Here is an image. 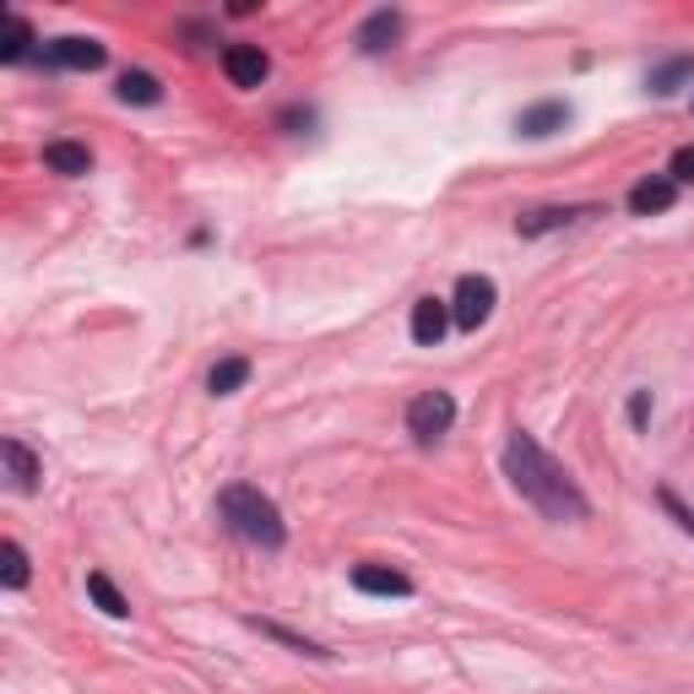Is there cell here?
Returning a JSON list of instances; mask_svg holds the SVG:
<instances>
[{"mask_svg": "<svg viewBox=\"0 0 694 694\" xmlns=\"http://www.w3.org/2000/svg\"><path fill=\"white\" fill-rule=\"evenodd\" d=\"M505 478L521 489V500H532L548 521H586V494L575 489V478L532 435H510Z\"/></svg>", "mask_w": 694, "mask_h": 694, "instance_id": "1", "label": "cell"}, {"mask_svg": "<svg viewBox=\"0 0 694 694\" xmlns=\"http://www.w3.org/2000/svg\"><path fill=\"white\" fill-rule=\"evenodd\" d=\"M217 505H223V521H228L245 543H255V548H282V537H288L282 510L271 505L260 489H250V483H228Z\"/></svg>", "mask_w": 694, "mask_h": 694, "instance_id": "2", "label": "cell"}, {"mask_svg": "<svg viewBox=\"0 0 694 694\" xmlns=\"http://www.w3.org/2000/svg\"><path fill=\"white\" fill-rule=\"evenodd\" d=\"M494 316V282L483 277V271H467L461 282H456V299H450V320L461 325V331H478L483 320Z\"/></svg>", "mask_w": 694, "mask_h": 694, "instance_id": "3", "label": "cell"}, {"mask_svg": "<svg viewBox=\"0 0 694 694\" xmlns=\"http://www.w3.org/2000/svg\"><path fill=\"white\" fill-rule=\"evenodd\" d=\"M456 424V402L445 396V391H424V396H413V407H407V429H413V440L418 445H435Z\"/></svg>", "mask_w": 694, "mask_h": 694, "instance_id": "4", "label": "cell"}, {"mask_svg": "<svg viewBox=\"0 0 694 694\" xmlns=\"http://www.w3.org/2000/svg\"><path fill=\"white\" fill-rule=\"evenodd\" d=\"M223 71H228L234 87H260V82L271 76V61H266L255 44H234V50H223Z\"/></svg>", "mask_w": 694, "mask_h": 694, "instance_id": "5", "label": "cell"}, {"mask_svg": "<svg viewBox=\"0 0 694 694\" xmlns=\"http://www.w3.org/2000/svg\"><path fill=\"white\" fill-rule=\"evenodd\" d=\"M0 461H6V478H11L17 494H33V489H39V461H33V450L22 440H0Z\"/></svg>", "mask_w": 694, "mask_h": 694, "instance_id": "6", "label": "cell"}, {"mask_svg": "<svg viewBox=\"0 0 694 694\" xmlns=\"http://www.w3.org/2000/svg\"><path fill=\"white\" fill-rule=\"evenodd\" d=\"M353 586L370 591V597H413V580L402 569H385V565H359L353 569Z\"/></svg>", "mask_w": 694, "mask_h": 694, "instance_id": "7", "label": "cell"}, {"mask_svg": "<svg viewBox=\"0 0 694 694\" xmlns=\"http://www.w3.org/2000/svg\"><path fill=\"white\" fill-rule=\"evenodd\" d=\"M50 61L65 65V71H98L104 65V44H93V39H55L50 44Z\"/></svg>", "mask_w": 694, "mask_h": 694, "instance_id": "8", "label": "cell"}, {"mask_svg": "<svg viewBox=\"0 0 694 694\" xmlns=\"http://www.w3.org/2000/svg\"><path fill=\"white\" fill-rule=\"evenodd\" d=\"M445 325H450V305L445 299H418L413 305V342L418 348H435L445 337Z\"/></svg>", "mask_w": 694, "mask_h": 694, "instance_id": "9", "label": "cell"}, {"mask_svg": "<svg viewBox=\"0 0 694 694\" xmlns=\"http://www.w3.org/2000/svg\"><path fill=\"white\" fill-rule=\"evenodd\" d=\"M673 201H679V185H673V180H640V185L630 190V212H634V217L668 212Z\"/></svg>", "mask_w": 694, "mask_h": 694, "instance_id": "10", "label": "cell"}, {"mask_svg": "<svg viewBox=\"0 0 694 694\" xmlns=\"http://www.w3.org/2000/svg\"><path fill=\"white\" fill-rule=\"evenodd\" d=\"M396 39H402V17H396V11H375V17H370V22L359 28V50H364V55H380V50H391Z\"/></svg>", "mask_w": 694, "mask_h": 694, "instance_id": "11", "label": "cell"}, {"mask_svg": "<svg viewBox=\"0 0 694 694\" xmlns=\"http://www.w3.org/2000/svg\"><path fill=\"white\" fill-rule=\"evenodd\" d=\"M44 163H50L55 174H71V180H76V174L93 169V152H87L82 141H50V147H44Z\"/></svg>", "mask_w": 694, "mask_h": 694, "instance_id": "12", "label": "cell"}, {"mask_svg": "<svg viewBox=\"0 0 694 694\" xmlns=\"http://www.w3.org/2000/svg\"><path fill=\"white\" fill-rule=\"evenodd\" d=\"M87 597H93V602H98L109 619H126V613H130V602L115 591V580H109L104 569H93V575H87Z\"/></svg>", "mask_w": 694, "mask_h": 694, "instance_id": "13", "label": "cell"}, {"mask_svg": "<svg viewBox=\"0 0 694 694\" xmlns=\"http://www.w3.org/2000/svg\"><path fill=\"white\" fill-rule=\"evenodd\" d=\"M245 380H250V359H223V364L206 375V391H212V396H234Z\"/></svg>", "mask_w": 694, "mask_h": 694, "instance_id": "14", "label": "cell"}, {"mask_svg": "<svg viewBox=\"0 0 694 694\" xmlns=\"http://www.w3.org/2000/svg\"><path fill=\"white\" fill-rule=\"evenodd\" d=\"M565 120H569L565 104H537V109H526V115H521V136H554Z\"/></svg>", "mask_w": 694, "mask_h": 694, "instance_id": "15", "label": "cell"}, {"mask_svg": "<svg viewBox=\"0 0 694 694\" xmlns=\"http://www.w3.org/2000/svg\"><path fill=\"white\" fill-rule=\"evenodd\" d=\"M115 93H120L126 104H158V98H163V87H158V76H147V71H126Z\"/></svg>", "mask_w": 694, "mask_h": 694, "instance_id": "16", "label": "cell"}, {"mask_svg": "<svg viewBox=\"0 0 694 694\" xmlns=\"http://www.w3.org/2000/svg\"><path fill=\"white\" fill-rule=\"evenodd\" d=\"M0 580H6V591L28 586V554H22V543H0Z\"/></svg>", "mask_w": 694, "mask_h": 694, "instance_id": "17", "label": "cell"}, {"mask_svg": "<svg viewBox=\"0 0 694 694\" xmlns=\"http://www.w3.org/2000/svg\"><path fill=\"white\" fill-rule=\"evenodd\" d=\"M569 217H580V212H565V206H548V212H526V217H515V228L532 239V234H548V228H565Z\"/></svg>", "mask_w": 694, "mask_h": 694, "instance_id": "18", "label": "cell"}, {"mask_svg": "<svg viewBox=\"0 0 694 694\" xmlns=\"http://www.w3.org/2000/svg\"><path fill=\"white\" fill-rule=\"evenodd\" d=\"M28 44H33V33H28V22L11 11V17H6V44H0V61H22V55H28Z\"/></svg>", "mask_w": 694, "mask_h": 694, "instance_id": "19", "label": "cell"}, {"mask_svg": "<svg viewBox=\"0 0 694 694\" xmlns=\"http://www.w3.org/2000/svg\"><path fill=\"white\" fill-rule=\"evenodd\" d=\"M684 76H694V61L684 55V61H668L662 71H651V93H679V82Z\"/></svg>", "mask_w": 694, "mask_h": 694, "instance_id": "20", "label": "cell"}, {"mask_svg": "<svg viewBox=\"0 0 694 694\" xmlns=\"http://www.w3.org/2000/svg\"><path fill=\"white\" fill-rule=\"evenodd\" d=\"M255 630L271 634V640H282V645H293V651H305V656H325L320 645H310V640H299V634H288V630H277V624H260V619H255Z\"/></svg>", "mask_w": 694, "mask_h": 694, "instance_id": "21", "label": "cell"}, {"mask_svg": "<svg viewBox=\"0 0 694 694\" xmlns=\"http://www.w3.org/2000/svg\"><path fill=\"white\" fill-rule=\"evenodd\" d=\"M668 180H673V185H679V180H694V147H679V152H673V174H668Z\"/></svg>", "mask_w": 694, "mask_h": 694, "instance_id": "22", "label": "cell"}, {"mask_svg": "<svg viewBox=\"0 0 694 694\" xmlns=\"http://www.w3.org/2000/svg\"><path fill=\"white\" fill-rule=\"evenodd\" d=\"M662 505L673 510V515H679V526H684V532H694V515L684 505H679V494H662Z\"/></svg>", "mask_w": 694, "mask_h": 694, "instance_id": "23", "label": "cell"}, {"mask_svg": "<svg viewBox=\"0 0 694 694\" xmlns=\"http://www.w3.org/2000/svg\"><path fill=\"white\" fill-rule=\"evenodd\" d=\"M645 407H651V396L640 391V396H634V402H630V418H634V424H645Z\"/></svg>", "mask_w": 694, "mask_h": 694, "instance_id": "24", "label": "cell"}]
</instances>
